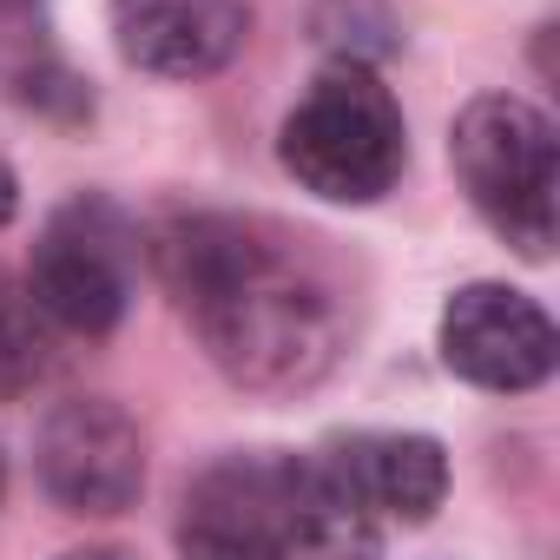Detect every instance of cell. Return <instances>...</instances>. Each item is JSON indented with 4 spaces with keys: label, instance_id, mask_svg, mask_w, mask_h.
I'll return each mask as SVG.
<instances>
[{
    "label": "cell",
    "instance_id": "11",
    "mask_svg": "<svg viewBox=\"0 0 560 560\" xmlns=\"http://www.w3.org/2000/svg\"><path fill=\"white\" fill-rule=\"evenodd\" d=\"M67 560H132V553H119V547H86V553H67Z\"/></svg>",
    "mask_w": 560,
    "mask_h": 560
},
{
    "label": "cell",
    "instance_id": "2",
    "mask_svg": "<svg viewBox=\"0 0 560 560\" xmlns=\"http://www.w3.org/2000/svg\"><path fill=\"white\" fill-rule=\"evenodd\" d=\"M277 159L304 191L330 205H376L409 159L402 106L370 60H337L291 106L284 132H277Z\"/></svg>",
    "mask_w": 560,
    "mask_h": 560
},
{
    "label": "cell",
    "instance_id": "6",
    "mask_svg": "<svg viewBox=\"0 0 560 560\" xmlns=\"http://www.w3.org/2000/svg\"><path fill=\"white\" fill-rule=\"evenodd\" d=\"M553 357H560L553 317L527 291L462 284L442 304V363L475 389H494V396L540 389L553 376Z\"/></svg>",
    "mask_w": 560,
    "mask_h": 560
},
{
    "label": "cell",
    "instance_id": "10",
    "mask_svg": "<svg viewBox=\"0 0 560 560\" xmlns=\"http://www.w3.org/2000/svg\"><path fill=\"white\" fill-rule=\"evenodd\" d=\"M14 211H21V178L8 172V159H0V224H8Z\"/></svg>",
    "mask_w": 560,
    "mask_h": 560
},
{
    "label": "cell",
    "instance_id": "1",
    "mask_svg": "<svg viewBox=\"0 0 560 560\" xmlns=\"http://www.w3.org/2000/svg\"><path fill=\"white\" fill-rule=\"evenodd\" d=\"M165 291L191 317L205 357L250 396H298L343 350L330 277L264 218L198 211L172 218L152 244Z\"/></svg>",
    "mask_w": 560,
    "mask_h": 560
},
{
    "label": "cell",
    "instance_id": "9",
    "mask_svg": "<svg viewBox=\"0 0 560 560\" xmlns=\"http://www.w3.org/2000/svg\"><path fill=\"white\" fill-rule=\"evenodd\" d=\"M40 376V330H34V304L0 291V402L21 396Z\"/></svg>",
    "mask_w": 560,
    "mask_h": 560
},
{
    "label": "cell",
    "instance_id": "4",
    "mask_svg": "<svg viewBox=\"0 0 560 560\" xmlns=\"http://www.w3.org/2000/svg\"><path fill=\"white\" fill-rule=\"evenodd\" d=\"M139 231L113 198H73L47 218L27 257V304L73 337H106L132 311Z\"/></svg>",
    "mask_w": 560,
    "mask_h": 560
},
{
    "label": "cell",
    "instance_id": "8",
    "mask_svg": "<svg viewBox=\"0 0 560 560\" xmlns=\"http://www.w3.org/2000/svg\"><path fill=\"white\" fill-rule=\"evenodd\" d=\"M324 468L350 488V501L383 527V521H429L448 494V455L435 435H337L330 448H317Z\"/></svg>",
    "mask_w": 560,
    "mask_h": 560
},
{
    "label": "cell",
    "instance_id": "3",
    "mask_svg": "<svg viewBox=\"0 0 560 560\" xmlns=\"http://www.w3.org/2000/svg\"><path fill=\"white\" fill-rule=\"evenodd\" d=\"M448 159L481 224L540 264L553 250V185H560V145L547 113H534L514 93H481L462 106L448 132Z\"/></svg>",
    "mask_w": 560,
    "mask_h": 560
},
{
    "label": "cell",
    "instance_id": "7",
    "mask_svg": "<svg viewBox=\"0 0 560 560\" xmlns=\"http://www.w3.org/2000/svg\"><path fill=\"white\" fill-rule=\"evenodd\" d=\"M250 34L244 0H113V40L152 80H205L237 60Z\"/></svg>",
    "mask_w": 560,
    "mask_h": 560
},
{
    "label": "cell",
    "instance_id": "12",
    "mask_svg": "<svg viewBox=\"0 0 560 560\" xmlns=\"http://www.w3.org/2000/svg\"><path fill=\"white\" fill-rule=\"evenodd\" d=\"M0 488H8V468H0Z\"/></svg>",
    "mask_w": 560,
    "mask_h": 560
},
{
    "label": "cell",
    "instance_id": "5",
    "mask_svg": "<svg viewBox=\"0 0 560 560\" xmlns=\"http://www.w3.org/2000/svg\"><path fill=\"white\" fill-rule=\"evenodd\" d=\"M34 462H40V488L67 514H126L145 488L139 422L106 396L54 402V416L40 422Z\"/></svg>",
    "mask_w": 560,
    "mask_h": 560
}]
</instances>
